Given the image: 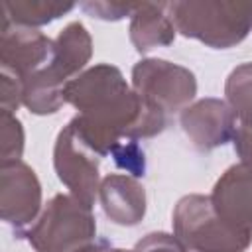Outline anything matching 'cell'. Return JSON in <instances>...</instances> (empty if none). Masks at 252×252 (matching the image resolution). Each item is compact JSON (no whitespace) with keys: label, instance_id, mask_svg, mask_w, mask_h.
<instances>
[{"label":"cell","instance_id":"obj_9","mask_svg":"<svg viewBox=\"0 0 252 252\" xmlns=\"http://www.w3.org/2000/svg\"><path fill=\"white\" fill-rule=\"evenodd\" d=\"M53 57V39L35 28L12 24L2 16L0 30V69L18 75L22 81L49 65Z\"/></svg>","mask_w":252,"mask_h":252},{"label":"cell","instance_id":"obj_6","mask_svg":"<svg viewBox=\"0 0 252 252\" xmlns=\"http://www.w3.org/2000/svg\"><path fill=\"white\" fill-rule=\"evenodd\" d=\"M100 156L85 142L75 120L61 128L53 146V167L59 181L85 205L93 207L98 199Z\"/></svg>","mask_w":252,"mask_h":252},{"label":"cell","instance_id":"obj_22","mask_svg":"<svg viewBox=\"0 0 252 252\" xmlns=\"http://www.w3.org/2000/svg\"><path fill=\"white\" fill-rule=\"evenodd\" d=\"M232 146L236 156L240 158V163L252 167V128L236 126L234 136H232Z\"/></svg>","mask_w":252,"mask_h":252},{"label":"cell","instance_id":"obj_14","mask_svg":"<svg viewBox=\"0 0 252 252\" xmlns=\"http://www.w3.org/2000/svg\"><path fill=\"white\" fill-rule=\"evenodd\" d=\"M65 85L67 81H63L57 73L51 71L49 65H45L43 69L24 79L22 102L30 112L37 116L53 114L67 102Z\"/></svg>","mask_w":252,"mask_h":252},{"label":"cell","instance_id":"obj_20","mask_svg":"<svg viewBox=\"0 0 252 252\" xmlns=\"http://www.w3.org/2000/svg\"><path fill=\"white\" fill-rule=\"evenodd\" d=\"M22 93H24V81L10 73L0 69V110L16 112L24 102H22Z\"/></svg>","mask_w":252,"mask_h":252},{"label":"cell","instance_id":"obj_4","mask_svg":"<svg viewBox=\"0 0 252 252\" xmlns=\"http://www.w3.org/2000/svg\"><path fill=\"white\" fill-rule=\"evenodd\" d=\"M173 234L193 252H246L252 234L228 224L211 195H185L173 209Z\"/></svg>","mask_w":252,"mask_h":252},{"label":"cell","instance_id":"obj_10","mask_svg":"<svg viewBox=\"0 0 252 252\" xmlns=\"http://www.w3.org/2000/svg\"><path fill=\"white\" fill-rule=\"evenodd\" d=\"M217 213L234 228L252 234V167L230 165L215 183L211 193Z\"/></svg>","mask_w":252,"mask_h":252},{"label":"cell","instance_id":"obj_5","mask_svg":"<svg viewBox=\"0 0 252 252\" xmlns=\"http://www.w3.org/2000/svg\"><path fill=\"white\" fill-rule=\"evenodd\" d=\"M132 89L163 112H181L197 94L193 71L167 59H140L132 67Z\"/></svg>","mask_w":252,"mask_h":252},{"label":"cell","instance_id":"obj_11","mask_svg":"<svg viewBox=\"0 0 252 252\" xmlns=\"http://www.w3.org/2000/svg\"><path fill=\"white\" fill-rule=\"evenodd\" d=\"M98 203L114 224L136 226L146 215V189L132 175L108 173L100 181Z\"/></svg>","mask_w":252,"mask_h":252},{"label":"cell","instance_id":"obj_13","mask_svg":"<svg viewBox=\"0 0 252 252\" xmlns=\"http://www.w3.org/2000/svg\"><path fill=\"white\" fill-rule=\"evenodd\" d=\"M93 55V39L81 22H69L53 39V57L49 67L63 81H71L83 73Z\"/></svg>","mask_w":252,"mask_h":252},{"label":"cell","instance_id":"obj_1","mask_svg":"<svg viewBox=\"0 0 252 252\" xmlns=\"http://www.w3.org/2000/svg\"><path fill=\"white\" fill-rule=\"evenodd\" d=\"M65 100L79 110L73 120L100 158L124 140L154 138L167 126V112L142 98L110 63L93 65L71 79Z\"/></svg>","mask_w":252,"mask_h":252},{"label":"cell","instance_id":"obj_2","mask_svg":"<svg viewBox=\"0 0 252 252\" xmlns=\"http://www.w3.org/2000/svg\"><path fill=\"white\" fill-rule=\"evenodd\" d=\"M169 18L183 37L213 49L238 45L252 30V2L185 0L167 2Z\"/></svg>","mask_w":252,"mask_h":252},{"label":"cell","instance_id":"obj_16","mask_svg":"<svg viewBox=\"0 0 252 252\" xmlns=\"http://www.w3.org/2000/svg\"><path fill=\"white\" fill-rule=\"evenodd\" d=\"M224 94L238 126L252 128V61L230 71L224 83Z\"/></svg>","mask_w":252,"mask_h":252},{"label":"cell","instance_id":"obj_15","mask_svg":"<svg viewBox=\"0 0 252 252\" xmlns=\"http://www.w3.org/2000/svg\"><path fill=\"white\" fill-rule=\"evenodd\" d=\"M75 8L73 2H57V0H4L2 14L16 26L37 28L45 26Z\"/></svg>","mask_w":252,"mask_h":252},{"label":"cell","instance_id":"obj_23","mask_svg":"<svg viewBox=\"0 0 252 252\" xmlns=\"http://www.w3.org/2000/svg\"><path fill=\"white\" fill-rule=\"evenodd\" d=\"M110 250H112V244L106 238H96L94 242H91L89 246H85L79 252H110Z\"/></svg>","mask_w":252,"mask_h":252},{"label":"cell","instance_id":"obj_7","mask_svg":"<svg viewBox=\"0 0 252 252\" xmlns=\"http://www.w3.org/2000/svg\"><path fill=\"white\" fill-rule=\"evenodd\" d=\"M39 209L41 185L35 171L22 159L0 163V217L16 238L37 220Z\"/></svg>","mask_w":252,"mask_h":252},{"label":"cell","instance_id":"obj_18","mask_svg":"<svg viewBox=\"0 0 252 252\" xmlns=\"http://www.w3.org/2000/svg\"><path fill=\"white\" fill-rule=\"evenodd\" d=\"M114 163L128 171L132 177H144L146 175V154L142 150V146L138 144V140H126V142H120L114 152L110 154Z\"/></svg>","mask_w":252,"mask_h":252},{"label":"cell","instance_id":"obj_8","mask_svg":"<svg viewBox=\"0 0 252 252\" xmlns=\"http://www.w3.org/2000/svg\"><path fill=\"white\" fill-rule=\"evenodd\" d=\"M179 124L189 142L199 152H213L232 142L238 126L226 100L207 96L191 102L179 112Z\"/></svg>","mask_w":252,"mask_h":252},{"label":"cell","instance_id":"obj_12","mask_svg":"<svg viewBox=\"0 0 252 252\" xmlns=\"http://www.w3.org/2000/svg\"><path fill=\"white\" fill-rule=\"evenodd\" d=\"M175 26L167 12V2H138L130 16V41L138 53H148L158 47L171 45Z\"/></svg>","mask_w":252,"mask_h":252},{"label":"cell","instance_id":"obj_19","mask_svg":"<svg viewBox=\"0 0 252 252\" xmlns=\"http://www.w3.org/2000/svg\"><path fill=\"white\" fill-rule=\"evenodd\" d=\"M138 2H104V0H94V2H81V10H85L91 18L104 20V22H116L126 16H132L136 10Z\"/></svg>","mask_w":252,"mask_h":252},{"label":"cell","instance_id":"obj_3","mask_svg":"<svg viewBox=\"0 0 252 252\" xmlns=\"http://www.w3.org/2000/svg\"><path fill=\"white\" fill-rule=\"evenodd\" d=\"M20 238H26L35 252H79L96 240L93 207L71 193H57Z\"/></svg>","mask_w":252,"mask_h":252},{"label":"cell","instance_id":"obj_21","mask_svg":"<svg viewBox=\"0 0 252 252\" xmlns=\"http://www.w3.org/2000/svg\"><path fill=\"white\" fill-rule=\"evenodd\" d=\"M134 252H189V248L175 234L150 232L136 242Z\"/></svg>","mask_w":252,"mask_h":252},{"label":"cell","instance_id":"obj_17","mask_svg":"<svg viewBox=\"0 0 252 252\" xmlns=\"http://www.w3.org/2000/svg\"><path fill=\"white\" fill-rule=\"evenodd\" d=\"M24 154V128L16 114L0 110V163L18 161Z\"/></svg>","mask_w":252,"mask_h":252},{"label":"cell","instance_id":"obj_24","mask_svg":"<svg viewBox=\"0 0 252 252\" xmlns=\"http://www.w3.org/2000/svg\"><path fill=\"white\" fill-rule=\"evenodd\" d=\"M110 252H134V250H122V248H112Z\"/></svg>","mask_w":252,"mask_h":252}]
</instances>
